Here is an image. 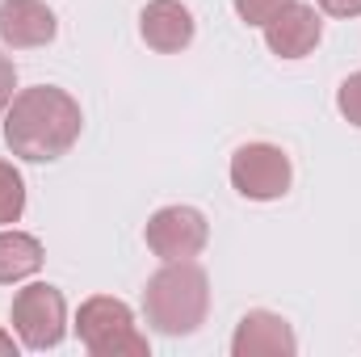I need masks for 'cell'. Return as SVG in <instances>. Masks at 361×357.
Returning <instances> with one entry per match:
<instances>
[{
    "label": "cell",
    "mask_w": 361,
    "mask_h": 357,
    "mask_svg": "<svg viewBox=\"0 0 361 357\" xmlns=\"http://www.w3.org/2000/svg\"><path fill=\"white\" fill-rule=\"evenodd\" d=\"M76 337L92 357H147V337L122 298L92 294L76 311Z\"/></svg>",
    "instance_id": "3"
},
{
    "label": "cell",
    "mask_w": 361,
    "mask_h": 357,
    "mask_svg": "<svg viewBox=\"0 0 361 357\" xmlns=\"http://www.w3.org/2000/svg\"><path fill=\"white\" fill-rule=\"evenodd\" d=\"M8 320H13V332H17V341H21L25 349L47 353V349H55V345L63 341V332H68V303H63V294H59L55 286L34 282V286H25V290L13 294Z\"/></svg>",
    "instance_id": "4"
},
{
    "label": "cell",
    "mask_w": 361,
    "mask_h": 357,
    "mask_svg": "<svg viewBox=\"0 0 361 357\" xmlns=\"http://www.w3.org/2000/svg\"><path fill=\"white\" fill-rule=\"evenodd\" d=\"M290 181H294L290 156L277 143H244L231 156V185L248 202H277V198H286Z\"/></svg>",
    "instance_id": "5"
},
{
    "label": "cell",
    "mask_w": 361,
    "mask_h": 357,
    "mask_svg": "<svg viewBox=\"0 0 361 357\" xmlns=\"http://www.w3.org/2000/svg\"><path fill=\"white\" fill-rule=\"evenodd\" d=\"M13 89H17V68H13V59L0 51V114H4V109H8V101L17 97Z\"/></svg>",
    "instance_id": "15"
},
{
    "label": "cell",
    "mask_w": 361,
    "mask_h": 357,
    "mask_svg": "<svg viewBox=\"0 0 361 357\" xmlns=\"http://www.w3.org/2000/svg\"><path fill=\"white\" fill-rule=\"evenodd\" d=\"M21 214H25V181L8 160H0V227L17 223Z\"/></svg>",
    "instance_id": "12"
},
{
    "label": "cell",
    "mask_w": 361,
    "mask_h": 357,
    "mask_svg": "<svg viewBox=\"0 0 361 357\" xmlns=\"http://www.w3.org/2000/svg\"><path fill=\"white\" fill-rule=\"evenodd\" d=\"M42 269V244L25 231H0V286L25 282Z\"/></svg>",
    "instance_id": "11"
},
{
    "label": "cell",
    "mask_w": 361,
    "mask_h": 357,
    "mask_svg": "<svg viewBox=\"0 0 361 357\" xmlns=\"http://www.w3.org/2000/svg\"><path fill=\"white\" fill-rule=\"evenodd\" d=\"M261 30H265V42H269V51L277 59H307L319 47V38H324L319 8L315 4H302V0H290Z\"/></svg>",
    "instance_id": "7"
},
{
    "label": "cell",
    "mask_w": 361,
    "mask_h": 357,
    "mask_svg": "<svg viewBox=\"0 0 361 357\" xmlns=\"http://www.w3.org/2000/svg\"><path fill=\"white\" fill-rule=\"evenodd\" d=\"M0 357H17V341H13L4 328H0Z\"/></svg>",
    "instance_id": "17"
},
{
    "label": "cell",
    "mask_w": 361,
    "mask_h": 357,
    "mask_svg": "<svg viewBox=\"0 0 361 357\" xmlns=\"http://www.w3.org/2000/svg\"><path fill=\"white\" fill-rule=\"evenodd\" d=\"M193 13L180 0H147V8L139 13V34L152 51L160 55H177L193 42Z\"/></svg>",
    "instance_id": "10"
},
{
    "label": "cell",
    "mask_w": 361,
    "mask_h": 357,
    "mask_svg": "<svg viewBox=\"0 0 361 357\" xmlns=\"http://www.w3.org/2000/svg\"><path fill=\"white\" fill-rule=\"evenodd\" d=\"M336 109H341L353 126H361V72H353V76L336 89Z\"/></svg>",
    "instance_id": "14"
},
{
    "label": "cell",
    "mask_w": 361,
    "mask_h": 357,
    "mask_svg": "<svg viewBox=\"0 0 361 357\" xmlns=\"http://www.w3.org/2000/svg\"><path fill=\"white\" fill-rule=\"evenodd\" d=\"M235 4V13H240V21H248V25H265L269 17H277L290 0H231Z\"/></svg>",
    "instance_id": "13"
},
{
    "label": "cell",
    "mask_w": 361,
    "mask_h": 357,
    "mask_svg": "<svg viewBox=\"0 0 361 357\" xmlns=\"http://www.w3.org/2000/svg\"><path fill=\"white\" fill-rule=\"evenodd\" d=\"M328 17H361V0H315Z\"/></svg>",
    "instance_id": "16"
},
{
    "label": "cell",
    "mask_w": 361,
    "mask_h": 357,
    "mask_svg": "<svg viewBox=\"0 0 361 357\" xmlns=\"http://www.w3.org/2000/svg\"><path fill=\"white\" fill-rule=\"evenodd\" d=\"M59 21L42 0H0V42L8 51H34L55 42Z\"/></svg>",
    "instance_id": "8"
},
{
    "label": "cell",
    "mask_w": 361,
    "mask_h": 357,
    "mask_svg": "<svg viewBox=\"0 0 361 357\" xmlns=\"http://www.w3.org/2000/svg\"><path fill=\"white\" fill-rule=\"evenodd\" d=\"M143 236H147V248L160 261H193L210 240V223L193 206H164L147 219Z\"/></svg>",
    "instance_id": "6"
},
{
    "label": "cell",
    "mask_w": 361,
    "mask_h": 357,
    "mask_svg": "<svg viewBox=\"0 0 361 357\" xmlns=\"http://www.w3.org/2000/svg\"><path fill=\"white\" fill-rule=\"evenodd\" d=\"M80 126H85L80 101L55 85L21 89L4 109V143L13 156L30 164H51L68 156L72 143L80 139Z\"/></svg>",
    "instance_id": "1"
},
{
    "label": "cell",
    "mask_w": 361,
    "mask_h": 357,
    "mask_svg": "<svg viewBox=\"0 0 361 357\" xmlns=\"http://www.w3.org/2000/svg\"><path fill=\"white\" fill-rule=\"evenodd\" d=\"M294 349H298L294 328L277 311H248L231 337L235 357H294Z\"/></svg>",
    "instance_id": "9"
},
{
    "label": "cell",
    "mask_w": 361,
    "mask_h": 357,
    "mask_svg": "<svg viewBox=\"0 0 361 357\" xmlns=\"http://www.w3.org/2000/svg\"><path fill=\"white\" fill-rule=\"evenodd\" d=\"M143 315L164 337H193L210 315V277L193 261H164L143 286Z\"/></svg>",
    "instance_id": "2"
}]
</instances>
